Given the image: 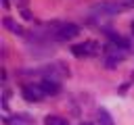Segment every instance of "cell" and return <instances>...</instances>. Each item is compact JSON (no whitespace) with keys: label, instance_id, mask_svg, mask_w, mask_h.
Listing matches in <instances>:
<instances>
[{"label":"cell","instance_id":"obj_1","mask_svg":"<svg viewBox=\"0 0 134 125\" xmlns=\"http://www.w3.org/2000/svg\"><path fill=\"white\" fill-rule=\"evenodd\" d=\"M77 35H80V27L75 23H63L59 27V31H57V38L63 40V42H69V40H73Z\"/></svg>","mask_w":134,"mask_h":125},{"label":"cell","instance_id":"obj_2","mask_svg":"<svg viewBox=\"0 0 134 125\" xmlns=\"http://www.w3.org/2000/svg\"><path fill=\"white\" fill-rule=\"evenodd\" d=\"M21 94H23V98H25L27 102H38V100H42V96H44V92H42L40 85H23Z\"/></svg>","mask_w":134,"mask_h":125},{"label":"cell","instance_id":"obj_3","mask_svg":"<svg viewBox=\"0 0 134 125\" xmlns=\"http://www.w3.org/2000/svg\"><path fill=\"white\" fill-rule=\"evenodd\" d=\"M71 52L75 54V56H88V54H92V52H96V44L94 42H84V44H75V46H71Z\"/></svg>","mask_w":134,"mask_h":125},{"label":"cell","instance_id":"obj_4","mask_svg":"<svg viewBox=\"0 0 134 125\" xmlns=\"http://www.w3.org/2000/svg\"><path fill=\"white\" fill-rule=\"evenodd\" d=\"M40 88H42V92H44V94H50V96L59 94V83H57V81H52V79H44V81L40 83Z\"/></svg>","mask_w":134,"mask_h":125},{"label":"cell","instance_id":"obj_5","mask_svg":"<svg viewBox=\"0 0 134 125\" xmlns=\"http://www.w3.org/2000/svg\"><path fill=\"white\" fill-rule=\"evenodd\" d=\"M96 119H98L100 125H113V117L109 115L107 108H98V110H96Z\"/></svg>","mask_w":134,"mask_h":125},{"label":"cell","instance_id":"obj_6","mask_svg":"<svg viewBox=\"0 0 134 125\" xmlns=\"http://www.w3.org/2000/svg\"><path fill=\"white\" fill-rule=\"evenodd\" d=\"M2 23H4V27H6L8 31H13V33H19V35L23 33V27H21V25H19L17 21H13V19L4 17V19H2Z\"/></svg>","mask_w":134,"mask_h":125},{"label":"cell","instance_id":"obj_7","mask_svg":"<svg viewBox=\"0 0 134 125\" xmlns=\"http://www.w3.org/2000/svg\"><path fill=\"white\" fill-rule=\"evenodd\" d=\"M44 123H46V125H67V121L61 119V117H57V115H48V117L44 119Z\"/></svg>","mask_w":134,"mask_h":125},{"label":"cell","instance_id":"obj_8","mask_svg":"<svg viewBox=\"0 0 134 125\" xmlns=\"http://www.w3.org/2000/svg\"><path fill=\"white\" fill-rule=\"evenodd\" d=\"M109 38L113 40V44H115V46H121V48H128V46H130V44H128V42H126V40H124L121 35H115V33H109Z\"/></svg>","mask_w":134,"mask_h":125},{"label":"cell","instance_id":"obj_9","mask_svg":"<svg viewBox=\"0 0 134 125\" xmlns=\"http://www.w3.org/2000/svg\"><path fill=\"white\" fill-rule=\"evenodd\" d=\"M117 6H119V10H130V8H134V0H117Z\"/></svg>","mask_w":134,"mask_h":125},{"label":"cell","instance_id":"obj_10","mask_svg":"<svg viewBox=\"0 0 134 125\" xmlns=\"http://www.w3.org/2000/svg\"><path fill=\"white\" fill-rule=\"evenodd\" d=\"M2 2H4V8H8V6H10V2H8V0H2Z\"/></svg>","mask_w":134,"mask_h":125},{"label":"cell","instance_id":"obj_11","mask_svg":"<svg viewBox=\"0 0 134 125\" xmlns=\"http://www.w3.org/2000/svg\"><path fill=\"white\" fill-rule=\"evenodd\" d=\"M132 31H134V23H132Z\"/></svg>","mask_w":134,"mask_h":125},{"label":"cell","instance_id":"obj_12","mask_svg":"<svg viewBox=\"0 0 134 125\" xmlns=\"http://www.w3.org/2000/svg\"><path fill=\"white\" fill-rule=\"evenodd\" d=\"M84 125H90V123H84Z\"/></svg>","mask_w":134,"mask_h":125}]
</instances>
